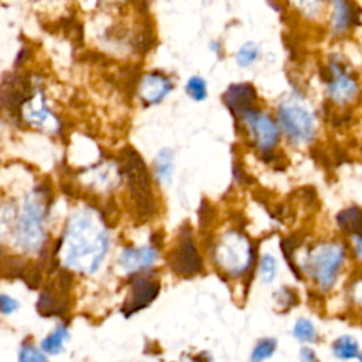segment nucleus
I'll use <instances>...</instances> for the list:
<instances>
[{"label": "nucleus", "instance_id": "1", "mask_svg": "<svg viewBox=\"0 0 362 362\" xmlns=\"http://www.w3.org/2000/svg\"><path fill=\"white\" fill-rule=\"evenodd\" d=\"M119 164L138 214L143 218L153 217L157 207L152 190L150 173L145 160L134 149L126 148L122 152Z\"/></svg>", "mask_w": 362, "mask_h": 362}, {"label": "nucleus", "instance_id": "2", "mask_svg": "<svg viewBox=\"0 0 362 362\" xmlns=\"http://www.w3.org/2000/svg\"><path fill=\"white\" fill-rule=\"evenodd\" d=\"M52 201V190L44 183L34 187L23 201L19 219V238L22 245L33 248L42 239V221Z\"/></svg>", "mask_w": 362, "mask_h": 362}, {"label": "nucleus", "instance_id": "3", "mask_svg": "<svg viewBox=\"0 0 362 362\" xmlns=\"http://www.w3.org/2000/svg\"><path fill=\"white\" fill-rule=\"evenodd\" d=\"M16 120L33 130L47 134H60L63 130L61 119L50 107L42 86L36 82L19 108Z\"/></svg>", "mask_w": 362, "mask_h": 362}, {"label": "nucleus", "instance_id": "4", "mask_svg": "<svg viewBox=\"0 0 362 362\" xmlns=\"http://www.w3.org/2000/svg\"><path fill=\"white\" fill-rule=\"evenodd\" d=\"M278 116L282 129L293 143H307L314 138V116L303 107L292 102H285L281 105Z\"/></svg>", "mask_w": 362, "mask_h": 362}, {"label": "nucleus", "instance_id": "5", "mask_svg": "<svg viewBox=\"0 0 362 362\" xmlns=\"http://www.w3.org/2000/svg\"><path fill=\"white\" fill-rule=\"evenodd\" d=\"M344 260V249L336 244H324L310 258V274L323 289H330L336 282L338 269Z\"/></svg>", "mask_w": 362, "mask_h": 362}, {"label": "nucleus", "instance_id": "6", "mask_svg": "<svg viewBox=\"0 0 362 362\" xmlns=\"http://www.w3.org/2000/svg\"><path fill=\"white\" fill-rule=\"evenodd\" d=\"M241 119L256 148L263 155H270L279 142V127L275 120L256 108L244 113Z\"/></svg>", "mask_w": 362, "mask_h": 362}, {"label": "nucleus", "instance_id": "7", "mask_svg": "<svg viewBox=\"0 0 362 362\" xmlns=\"http://www.w3.org/2000/svg\"><path fill=\"white\" fill-rule=\"evenodd\" d=\"M72 276L65 270H61L58 276L47 285L40 294L37 310L44 317L61 315L68 310L67 294L70 292Z\"/></svg>", "mask_w": 362, "mask_h": 362}, {"label": "nucleus", "instance_id": "8", "mask_svg": "<svg viewBox=\"0 0 362 362\" xmlns=\"http://www.w3.org/2000/svg\"><path fill=\"white\" fill-rule=\"evenodd\" d=\"M168 263L175 274L184 276H193L200 274L203 269V259L198 253V249L190 231L181 233L177 248L171 253Z\"/></svg>", "mask_w": 362, "mask_h": 362}, {"label": "nucleus", "instance_id": "9", "mask_svg": "<svg viewBox=\"0 0 362 362\" xmlns=\"http://www.w3.org/2000/svg\"><path fill=\"white\" fill-rule=\"evenodd\" d=\"M326 81L329 82L330 98L338 105L348 104L358 93V85L355 79L338 63H333L330 65Z\"/></svg>", "mask_w": 362, "mask_h": 362}, {"label": "nucleus", "instance_id": "10", "mask_svg": "<svg viewBox=\"0 0 362 362\" xmlns=\"http://www.w3.org/2000/svg\"><path fill=\"white\" fill-rule=\"evenodd\" d=\"M173 89L171 79L163 72H148L138 84V97L146 107L160 104Z\"/></svg>", "mask_w": 362, "mask_h": 362}, {"label": "nucleus", "instance_id": "11", "mask_svg": "<svg viewBox=\"0 0 362 362\" xmlns=\"http://www.w3.org/2000/svg\"><path fill=\"white\" fill-rule=\"evenodd\" d=\"M223 102L237 119H241L244 113L255 109L258 93L252 84H233L223 94Z\"/></svg>", "mask_w": 362, "mask_h": 362}, {"label": "nucleus", "instance_id": "12", "mask_svg": "<svg viewBox=\"0 0 362 362\" xmlns=\"http://www.w3.org/2000/svg\"><path fill=\"white\" fill-rule=\"evenodd\" d=\"M159 292H160V286L157 282H150L145 278L136 279L133 282L132 299L125 304L123 314L129 317L133 313L148 307L157 297Z\"/></svg>", "mask_w": 362, "mask_h": 362}, {"label": "nucleus", "instance_id": "13", "mask_svg": "<svg viewBox=\"0 0 362 362\" xmlns=\"http://www.w3.org/2000/svg\"><path fill=\"white\" fill-rule=\"evenodd\" d=\"M358 8L351 0H333V30L343 34L358 22Z\"/></svg>", "mask_w": 362, "mask_h": 362}, {"label": "nucleus", "instance_id": "14", "mask_svg": "<svg viewBox=\"0 0 362 362\" xmlns=\"http://www.w3.org/2000/svg\"><path fill=\"white\" fill-rule=\"evenodd\" d=\"M157 259V251L155 248H129L123 251L120 256V265L127 270H138L148 267Z\"/></svg>", "mask_w": 362, "mask_h": 362}, {"label": "nucleus", "instance_id": "15", "mask_svg": "<svg viewBox=\"0 0 362 362\" xmlns=\"http://www.w3.org/2000/svg\"><path fill=\"white\" fill-rule=\"evenodd\" d=\"M155 177L160 184H170V181L173 178V171H174V155L170 149H162L157 152L155 162Z\"/></svg>", "mask_w": 362, "mask_h": 362}, {"label": "nucleus", "instance_id": "16", "mask_svg": "<svg viewBox=\"0 0 362 362\" xmlns=\"http://www.w3.org/2000/svg\"><path fill=\"white\" fill-rule=\"evenodd\" d=\"M338 226L348 234L362 235V210L358 207H351L347 210H343L337 215Z\"/></svg>", "mask_w": 362, "mask_h": 362}, {"label": "nucleus", "instance_id": "17", "mask_svg": "<svg viewBox=\"0 0 362 362\" xmlns=\"http://www.w3.org/2000/svg\"><path fill=\"white\" fill-rule=\"evenodd\" d=\"M333 351L341 359H351L358 355V343L352 337L345 336L334 343Z\"/></svg>", "mask_w": 362, "mask_h": 362}, {"label": "nucleus", "instance_id": "18", "mask_svg": "<svg viewBox=\"0 0 362 362\" xmlns=\"http://www.w3.org/2000/svg\"><path fill=\"white\" fill-rule=\"evenodd\" d=\"M67 337H68L67 329L64 326H60V327H57V330L53 334H50L42 341L41 348L49 354H57L63 349V344Z\"/></svg>", "mask_w": 362, "mask_h": 362}, {"label": "nucleus", "instance_id": "19", "mask_svg": "<svg viewBox=\"0 0 362 362\" xmlns=\"http://www.w3.org/2000/svg\"><path fill=\"white\" fill-rule=\"evenodd\" d=\"M186 93L189 94V97L193 100V101H197V102H201L207 98V82L204 78L198 77V75H194L191 77L187 84H186Z\"/></svg>", "mask_w": 362, "mask_h": 362}, {"label": "nucleus", "instance_id": "20", "mask_svg": "<svg viewBox=\"0 0 362 362\" xmlns=\"http://www.w3.org/2000/svg\"><path fill=\"white\" fill-rule=\"evenodd\" d=\"M278 347L276 340L274 338H265L258 343V345L253 348V352L251 355V362H262L275 354V349Z\"/></svg>", "mask_w": 362, "mask_h": 362}, {"label": "nucleus", "instance_id": "21", "mask_svg": "<svg viewBox=\"0 0 362 362\" xmlns=\"http://www.w3.org/2000/svg\"><path fill=\"white\" fill-rule=\"evenodd\" d=\"M258 58H259V47L255 42H251V41L245 42L237 54L238 65L245 67V68L252 65Z\"/></svg>", "mask_w": 362, "mask_h": 362}, {"label": "nucleus", "instance_id": "22", "mask_svg": "<svg viewBox=\"0 0 362 362\" xmlns=\"http://www.w3.org/2000/svg\"><path fill=\"white\" fill-rule=\"evenodd\" d=\"M259 274H260V279H262L263 283H270L272 281L275 279V276H276V260H275L274 256L267 253L262 258Z\"/></svg>", "mask_w": 362, "mask_h": 362}, {"label": "nucleus", "instance_id": "23", "mask_svg": "<svg viewBox=\"0 0 362 362\" xmlns=\"http://www.w3.org/2000/svg\"><path fill=\"white\" fill-rule=\"evenodd\" d=\"M293 334L299 341H303V343L315 341V338H317V333H315L314 326L308 320H304V319H301L296 323Z\"/></svg>", "mask_w": 362, "mask_h": 362}, {"label": "nucleus", "instance_id": "24", "mask_svg": "<svg viewBox=\"0 0 362 362\" xmlns=\"http://www.w3.org/2000/svg\"><path fill=\"white\" fill-rule=\"evenodd\" d=\"M20 278L26 282V285L30 288V289H37L41 283V272L37 266L34 265H27L23 267L22 274H20Z\"/></svg>", "mask_w": 362, "mask_h": 362}, {"label": "nucleus", "instance_id": "25", "mask_svg": "<svg viewBox=\"0 0 362 362\" xmlns=\"http://www.w3.org/2000/svg\"><path fill=\"white\" fill-rule=\"evenodd\" d=\"M19 361L20 362H47V359H45V356L40 351H37L34 347H30V345L22 348Z\"/></svg>", "mask_w": 362, "mask_h": 362}, {"label": "nucleus", "instance_id": "26", "mask_svg": "<svg viewBox=\"0 0 362 362\" xmlns=\"http://www.w3.org/2000/svg\"><path fill=\"white\" fill-rule=\"evenodd\" d=\"M19 308V301L9 297L8 294H0V311L3 314H12Z\"/></svg>", "mask_w": 362, "mask_h": 362}, {"label": "nucleus", "instance_id": "27", "mask_svg": "<svg viewBox=\"0 0 362 362\" xmlns=\"http://www.w3.org/2000/svg\"><path fill=\"white\" fill-rule=\"evenodd\" d=\"M300 361L301 362H319V358H317L315 352L310 348H301L300 351Z\"/></svg>", "mask_w": 362, "mask_h": 362}, {"label": "nucleus", "instance_id": "28", "mask_svg": "<svg viewBox=\"0 0 362 362\" xmlns=\"http://www.w3.org/2000/svg\"><path fill=\"white\" fill-rule=\"evenodd\" d=\"M355 253L358 258H362V235H355Z\"/></svg>", "mask_w": 362, "mask_h": 362}, {"label": "nucleus", "instance_id": "29", "mask_svg": "<svg viewBox=\"0 0 362 362\" xmlns=\"http://www.w3.org/2000/svg\"><path fill=\"white\" fill-rule=\"evenodd\" d=\"M359 361H361V362H362V352H361V354H359Z\"/></svg>", "mask_w": 362, "mask_h": 362}]
</instances>
